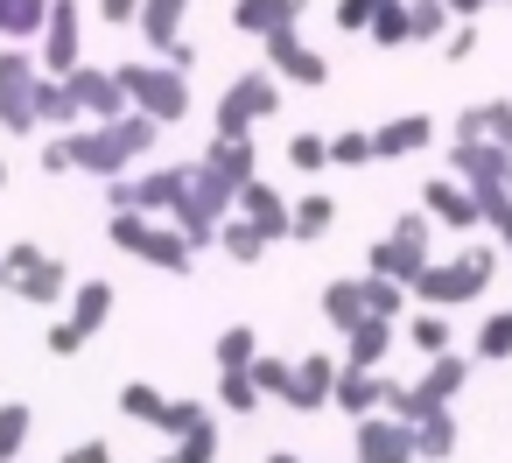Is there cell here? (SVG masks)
I'll return each instance as SVG.
<instances>
[{
  "label": "cell",
  "instance_id": "obj_1",
  "mask_svg": "<svg viewBox=\"0 0 512 463\" xmlns=\"http://www.w3.org/2000/svg\"><path fill=\"white\" fill-rule=\"evenodd\" d=\"M155 141H162V120L155 113H120V120H92V127H78L71 134V148H78V169L85 176H99V183H113V176H127V162H148L155 155Z\"/></svg>",
  "mask_w": 512,
  "mask_h": 463
},
{
  "label": "cell",
  "instance_id": "obj_2",
  "mask_svg": "<svg viewBox=\"0 0 512 463\" xmlns=\"http://www.w3.org/2000/svg\"><path fill=\"white\" fill-rule=\"evenodd\" d=\"M106 239L120 253H134V260H148L155 274H176V281L197 267V246L183 239V225L176 218H155V211H113L106 218Z\"/></svg>",
  "mask_w": 512,
  "mask_h": 463
},
{
  "label": "cell",
  "instance_id": "obj_3",
  "mask_svg": "<svg viewBox=\"0 0 512 463\" xmlns=\"http://www.w3.org/2000/svg\"><path fill=\"white\" fill-rule=\"evenodd\" d=\"M498 253L505 246H463L456 260H442V267H428L414 281V302H428V309H470V302H484V288L498 274Z\"/></svg>",
  "mask_w": 512,
  "mask_h": 463
},
{
  "label": "cell",
  "instance_id": "obj_4",
  "mask_svg": "<svg viewBox=\"0 0 512 463\" xmlns=\"http://www.w3.org/2000/svg\"><path fill=\"white\" fill-rule=\"evenodd\" d=\"M281 92H288V78H281L274 64L239 71V78L218 92V127H211V134H225V141H253V127L281 113Z\"/></svg>",
  "mask_w": 512,
  "mask_h": 463
},
{
  "label": "cell",
  "instance_id": "obj_5",
  "mask_svg": "<svg viewBox=\"0 0 512 463\" xmlns=\"http://www.w3.org/2000/svg\"><path fill=\"white\" fill-rule=\"evenodd\" d=\"M365 267H372V274H393V281H407V288H414V281L435 267V218H428V211L393 218V225H386V239H372Z\"/></svg>",
  "mask_w": 512,
  "mask_h": 463
},
{
  "label": "cell",
  "instance_id": "obj_6",
  "mask_svg": "<svg viewBox=\"0 0 512 463\" xmlns=\"http://www.w3.org/2000/svg\"><path fill=\"white\" fill-rule=\"evenodd\" d=\"M120 85H127V99H134L141 113H155L162 127L190 120V71H176L169 57H134V64H120Z\"/></svg>",
  "mask_w": 512,
  "mask_h": 463
},
{
  "label": "cell",
  "instance_id": "obj_7",
  "mask_svg": "<svg viewBox=\"0 0 512 463\" xmlns=\"http://www.w3.org/2000/svg\"><path fill=\"white\" fill-rule=\"evenodd\" d=\"M36 85H43V57L0 50V127H8V134H43V120H36Z\"/></svg>",
  "mask_w": 512,
  "mask_h": 463
},
{
  "label": "cell",
  "instance_id": "obj_8",
  "mask_svg": "<svg viewBox=\"0 0 512 463\" xmlns=\"http://www.w3.org/2000/svg\"><path fill=\"white\" fill-rule=\"evenodd\" d=\"M260 50H267V64H274V71H281V78H288L295 92H323V85H330V57L302 43V22L274 29V36H267Z\"/></svg>",
  "mask_w": 512,
  "mask_h": 463
},
{
  "label": "cell",
  "instance_id": "obj_9",
  "mask_svg": "<svg viewBox=\"0 0 512 463\" xmlns=\"http://www.w3.org/2000/svg\"><path fill=\"white\" fill-rule=\"evenodd\" d=\"M421 211H428L442 232H470V225H484V197H477L456 169H442V176L421 183Z\"/></svg>",
  "mask_w": 512,
  "mask_h": 463
},
{
  "label": "cell",
  "instance_id": "obj_10",
  "mask_svg": "<svg viewBox=\"0 0 512 463\" xmlns=\"http://www.w3.org/2000/svg\"><path fill=\"white\" fill-rule=\"evenodd\" d=\"M351 442H358V463H421V449H414V421H400V414H365V421H351Z\"/></svg>",
  "mask_w": 512,
  "mask_h": 463
},
{
  "label": "cell",
  "instance_id": "obj_11",
  "mask_svg": "<svg viewBox=\"0 0 512 463\" xmlns=\"http://www.w3.org/2000/svg\"><path fill=\"white\" fill-rule=\"evenodd\" d=\"M442 169H456L470 190H505V176H512V148H498V141H484V134H456Z\"/></svg>",
  "mask_w": 512,
  "mask_h": 463
},
{
  "label": "cell",
  "instance_id": "obj_12",
  "mask_svg": "<svg viewBox=\"0 0 512 463\" xmlns=\"http://www.w3.org/2000/svg\"><path fill=\"white\" fill-rule=\"evenodd\" d=\"M43 71L50 78H71L78 64H85V8L78 0H57V15H50V29H43Z\"/></svg>",
  "mask_w": 512,
  "mask_h": 463
},
{
  "label": "cell",
  "instance_id": "obj_13",
  "mask_svg": "<svg viewBox=\"0 0 512 463\" xmlns=\"http://www.w3.org/2000/svg\"><path fill=\"white\" fill-rule=\"evenodd\" d=\"M190 183H197V162H155V169H141V176H134V211L169 218V211L190 197Z\"/></svg>",
  "mask_w": 512,
  "mask_h": 463
},
{
  "label": "cell",
  "instance_id": "obj_14",
  "mask_svg": "<svg viewBox=\"0 0 512 463\" xmlns=\"http://www.w3.org/2000/svg\"><path fill=\"white\" fill-rule=\"evenodd\" d=\"M337 372H344V358H330V351L295 358V386H288L281 407H295V414H323V407L337 400Z\"/></svg>",
  "mask_w": 512,
  "mask_h": 463
},
{
  "label": "cell",
  "instance_id": "obj_15",
  "mask_svg": "<svg viewBox=\"0 0 512 463\" xmlns=\"http://www.w3.org/2000/svg\"><path fill=\"white\" fill-rule=\"evenodd\" d=\"M71 92H78L85 120H120V113H134L120 71H106V64H78V71H71Z\"/></svg>",
  "mask_w": 512,
  "mask_h": 463
},
{
  "label": "cell",
  "instance_id": "obj_16",
  "mask_svg": "<svg viewBox=\"0 0 512 463\" xmlns=\"http://www.w3.org/2000/svg\"><path fill=\"white\" fill-rule=\"evenodd\" d=\"M71 288H78V281H71V267H64L57 253H43L36 267H22V274H15V288H8V295H15V302H29V309H57V302H71Z\"/></svg>",
  "mask_w": 512,
  "mask_h": 463
},
{
  "label": "cell",
  "instance_id": "obj_17",
  "mask_svg": "<svg viewBox=\"0 0 512 463\" xmlns=\"http://www.w3.org/2000/svg\"><path fill=\"white\" fill-rule=\"evenodd\" d=\"M239 211H246V218H253V225L274 239V246H281V239H295V204H288V197H281L267 176H253V183L239 190Z\"/></svg>",
  "mask_w": 512,
  "mask_h": 463
},
{
  "label": "cell",
  "instance_id": "obj_18",
  "mask_svg": "<svg viewBox=\"0 0 512 463\" xmlns=\"http://www.w3.org/2000/svg\"><path fill=\"white\" fill-rule=\"evenodd\" d=\"M407 330L393 323V316H365L351 337H344V365H365V372H386V358H393V344H400Z\"/></svg>",
  "mask_w": 512,
  "mask_h": 463
},
{
  "label": "cell",
  "instance_id": "obj_19",
  "mask_svg": "<svg viewBox=\"0 0 512 463\" xmlns=\"http://www.w3.org/2000/svg\"><path fill=\"white\" fill-rule=\"evenodd\" d=\"M386 386H393V372L344 365V372H337V400H330V407H344L351 421H365V414H379V407H386Z\"/></svg>",
  "mask_w": 512,
  "mask_h": 463
},
{
  "label": "cell",
  "instance_id": "obj_20",
  "mask_svg": "<svg viewBox=\"0 0 512 463\" xmlns=\"http://www.w3.org/2000/svg\"><path fill=\"white\" fill-rule=\"evenodd\" d=\"M302 15H309V0H239V8H232V29L253 36V43H267L274 29H288V22H302Z\"/></svg>",
  "mask_w": 512,
  "mask_h": 463
},
{
  "label": "cell",
  "instance_id": "obj_21",
  "mask_svg": "<svg viewBox=\"0 0 512 463\" xmlns=\"http://www.w3.org/2000/svg\"><path fill=\"white\" fill-rule=\"evenodd\" d=\"M435 141V120L428 113H400V120H386V127H372V148H379V162H400V155H421Z\"/></svg>",
  "mask_w": 512,
  "mask_h": 463
},
{
  "label": "cell",
  "instance_id": "obj_22",
  "mask_svg": "<svg viewBox=\"0 0 512 463\" xmlns=\"http://www.w3.org/2000/svg\"><path fill=\"white\" fill-rule=\"evenodd\" d=\"M365 316H372V302H365V274H351V281H323V323H330L337 337H351Z\"/></svg>",
  "mask_w": 512,
  "mask_h": 463
},
{
  "label": "cell",
  "instance_id": "obj_23",
  "mask_svg": "<svg viewBox=\"0 0 512 463\" xmlns=\"http://www.w3.org/2000/svg\"><path fill=\"white\" fill-rule=\"evenodd\" d=\"M470 358H477V351H435V358L421 365V379H414V386L428 393V407H449V400L463 393V379H470Z\"/></svg>",
  "mask_w": 512,
  "mask_h": 463
},
{
  "label": "cell",
  "instance_id": "obj_24",
  "mask_svg": "<svg viewBox=\"0 0 512 463\" xmlns=\"http://www.w3.org/2000/svg\"><path fill=\"white\" fill-rule=\"evenodd\" d=\"M36 120H43L50 134H78V120H85V106H78V92H71V78H50V71H43V85H36Z\"/></svg>",
  "mask_w": 512,
  "mask_h": 463
},
{
  "label": "cell",
  "instance_id": "obj_25",
  "mask_svg": "<svg viewBox=\"0 0 512 463\" xmlns=\"http://www.w3.org/2000/svg\"><path fill=\"white\" fill-rule=\"evenodd\" d=\"M57 0H0V43H43Z\"/></svg>",
  "mask_w": 512,
  "mask_h": 463
},
{
  "label": "cell",
  "instance_id": "obj_26",
  "mask_svg": "<svg viewBox=\"0 0 512 463\" xmlns=\"http://www.w3.org/2000/svg\"><path fill=\"white\" fill-rule=\"evenodd\" d=\"M183 15H190V0H148L134 29H141V43H148V50H162V57H169V50L183 43Z\"/></svg>",
  "mask_w": 512,
  "mask_h": 463
},
{
  "label": "cell",
  "instance_id": "obj_27",
  "mask_svg": "<svg viewBox=\"0 0 512 463\" xmlns=\"http://www.w3.org/2000/svg\"><path fill=\"white\" fill-rule=\"evenodd\" d=\"M267 246H274V239H267V232H260V225H253L246 211H232V218L218 225V253H225V260H239V267L267 260Z\"/></svg>",
  "mask_w": 512,
  "mask_h": 463
},
{
  "label": "cell",
  "instance_id": "obj_28",
  "mask_svg": "<svg viewBox=\"0 0 512 463\" xmlns=\"http://www.w3.org/2000/svg\"><path fill=\"white\" fill-rule=\"evenodd\" d=\"M456 134H484L498 148H512V99H477L456 113Z\"/></svg>",
  "mask_w": 512,
  "mask_h": 463
},
{
  "label": "cell",
  "instance_id": "obj_29",
  "mask_svg": "<svg viewBox=\"0 0 512 463\" xmlns=\"http://www.w3.org/2000/svg\"><path fill=\"white\" fill-rule=\"evenodd\" d=\"M400 330H407V344H414L421 358H435V351H456V330H449V309H428V302H421V309H414V316H407Z\"/></svg>",
  "mask_w": 512,
  "mask_h": 463
},
{
  "label": "cell",
  "instance_id": "obj_30",
  "mask_svg": "<svg viewBox=\"0 0 512 463\" xmlns=\"http://www.w3.org/2000/svg\"><path fill=\"white\" fill-rule=\"evenodd\" d=\"M456 442H463V428H456V414H449V407H435L428 421H414V449H421V463H449V456H456Z\"/></svg>",
  "mask_w": 512,
  "mask_h": 463
},
{
  "label": "cell",
  "instance_id": "obj_31",
  "mask_svg": "<svg viewBox=\"0 0 512 463\" xmlns=\"http://www.w3.org/2000/svg\"><path fill=\"white\" fill-rule=\"evenodd\" d=\"M113 309H120L113 281H78V288H71V316H78V323H85L92 337H99V330L113 323Z\"/></svg>",
  "mask_w": 512,
  "mask_h": 463
},
{
  "label": "cell",
  "instance_id": "obj_32",
  "mask_svg": "<svg viewBox=\"0 0 512 463\" xmlns=\"http://www.w3.org/2000/svg\"><path fill=\"white\" fill-rule=\"evenodd\" d=\"M267 393H260V379H253V365H225L218 372V407L225 414H253Z\"/></svg>",
  "mask_w": 512,
  "mask_h": 463
},
{
  "label": "cell",
  "instance_id": "obj_33",
  "mask_svg": "<svg viewBox=\"0 0 512 463\" xmlns=\"http://www.w3.org/2000/svg\"><path fill=\"white\" fill-rule=\"evenodd\" d=\"M365 36H372L379 50H407V43H414V8H407V0H386Z\"/></svg>",
  "mask_w": 512,
  "mask_h": 463
},
{
  "label": "cell",
  "instance_id": "obj_34",
  "mask_svg": "<svg viewBox=\"0 0 512 463\" xmlns=\"http://www.w3.org/2000/svg\"><path fill=\"white\" fill-rule=\"evenodd\" d=\"M330 225H337V197H302L295 204V246H316V239H330Z\"/></svg>",
  "mask_w": 512,
  "mask_h": 463
},
{
  "label": "cell",
  "instance_id": "obj_35",
  "mask_svg": "<svg viewBox=\"0 0 512 463\" xmlns=\"http://www.w3.org/2000/svg\"><path fill=\"white\" fill-rule=\"evenodd\" d=\"M162 407H169V393H162V386H148V379H127V386H120V414H127V421L155 428V421H162Z\"/></svg>",
  "mask_w": 512,
  "mask_h": 463
},
{
  "label": "cell",
  "instance_id": "obj_36",
  "mask_svg": "<svg viewBox=\"0 0 512 463\" xmlns=\"http://www.w3.org/2000/svg\"><path fill=\"white\" fill-rule=\"evenodd\" d=\"M407 295H414L407 281H393V274H372V267H365V302H372V316H393V323H400V316H407Z\"/></svg>",
  "mask_w": 512,
  "mask_h": 463
},
{
  "label": "cell",
  "instance_id": "obj_37",
  "mask_svg": "<svg viewBox=\"0 0 512 463\" xmlns=\"http://www.w3.org/2000/svg\"><path fill=\"white\" fill-rule=\"evenodd\" d=\"M29 428H36V407L29 400H0V456H22Z\"/></svg>",
  "mask_w": 512,
  "mask_h": 463
},
{
  "label": "cell",
  "instance_id": "obj_38",
  "mask_svg": "<svg viewBox=\"0 0 512 463\" xmlns=\"http://www.w3.org/2000/svg\"><path fill=\"white\" fill-rule=\"evenodd\" d=\"M211 351H218V372H225V365H253V358H260V330H253V323H232V330H218Z\"/></svg>",
  "mask_w": 512,
  "mask_h": 463
},
{
  "label": "cell",
  "instance_id": "obj_39",
  "mask_svg": "<svg viewBox=\"0 0 512 463\" xmlns=\"http://www.w3.org/2000/svg\"><path fill=\"white\" fill-rule=\"evenodd\" d=\"M484 365H505L512 358V309H498V316H484V330H477V344H470Z\"/></svg>",
  "mask_w": 512,
  "mask_h": 463
},
{
  "label": "cell",
  "instance_id": "obj_40",
  "mask_svg": "<svg viewBox=\"0 0 512 463\" xmlns=\"http://www.w3.org/2000/svg\"><path fill=\"white\" fill-rule=\"evenodd\" d=\"M414 8V43H449L456 15H449V0H407Z\"/></svg>",
  "mask_w": 512,
  "mask_h": 463
},
{
  "label": "cell",
  "instance_id": "obj_41",
  "mask_svg": "<svg viewBox=\"0 0 512 463\" xmlns=\"http://www.w3.org/2000/svg\"><path fill=\"white\" fill-rule=\"evenodd\" d=\"M197 421H211V407H204V400H169V407H162V421H155V435H162V442H183Z\"/></svg>",
  "mask_w": 512,
  "mask_h": 463
},
{
  "label": "cell",
  "instance_id": "obj_42",
  "mask_svg": "<svg viewBox=\"0 0 512 463\" xmlns=\"http://www.w3.org/2000/svg\"><path fill=\"white\" fill-rule=\"evenodd\" d=\"M372 162H379L372 134H330V169H372Z\"/></svg>",
  "mask_w": 512,
  "mask_h": 463
},
{
  "label": "cell",
  "instance_id": "obj_43",
  "mask_svg": "<svg viewBox=\"0 0 512 463\" xmlns=\"http://www.w3.org/2000/svg\"><path fill=\"white\" fill-rule=\"evenodd\" d=\"M253 379H260V393H267V400H288V386H295V358L260 351V358H253Z\"/></svg>",
  "mask_w": 512,
  "mask_h": 463
},
{
  "label": "cell",
  "instance_id": "obj_44",
  "mask_svg": "<svg viewBox=\"0 0 512 463\" xmlns=\"http://www.w3.org/2000/svg\"><path fill=\"white\" fill-rule=\"evenodd\" d=\"M288 169H302V176L330 169V134H295L288 141Z\"/></svg>",
  "mask_w": 512,
  "mask_h": 463
},
{
  "label": "cell",
  "instance_id": "obj_45",
  "mask_svg": "<svg viewBox=\"0 0 512 463\" xmlns=\"http://www.w3.org/2000/svg\"><path fill=\"white\" fill-rule=\"evenodd\" d=\"M43 344H50V358H78V351L92 344V330H85L78 316H64V323H50V330H43Z\"/></svg>",
  "mask_w": 512,
  "mask_h": 463
},
{
  "label": "cell",
  "instance_id": "obj_46",
  "mask_svg": "<svg viewBox=\"0 0 512 463\" xmlns=\"http://www.w3.org/2000/svg\"><path fill=\"white\" fill-rule=\"evenodd\" d=\"M386 414H400V421H428L435 407H428L421 386H400V379H393V386H386Z\"/></svg>",
  "mask_w": 512,
  "mask_h": 463
},
{
  "label": "cell",
  "instance_id": "obj_47",
  "mask_svg": "<svg viewBox=\"0 0 512 463\" xmlns=\"http://www.w3.org/2000/svg\"><path fill=\"white\" fill-rule=\"evenodd\" d=\"M176 456H183V463H218V421H197V428L176 442Z\"/></svg>",
  "mask_w": 512,
  "mask_h": 463
},
{
  "label": "cell",
  "instance_id": "obj_48",
  "mask_svg": "<svg viewBox=\"0 0 512 463\" xmlns=\"http://www.w3.org/2000/svg\"><path fill=\"white\" fill-rule=\"evenodd\" d=\"M484 197V225L498 232V246L512 253V190H477Z\"/></svg>",
  "mask_w": 512,
  "mask_h": 463
},
{
  "label": "cell",
  "instance_id": "obj_49",
  "mask_svg": "<svg viewBox=\"0 0 512 463\" xmlns=\"http://www.w3.org/2000/svg\"><path fill=\"white\" fill-rule=\"evenodd\" d=\"M141 8H148V0H92V15H99L106 29H127V22H141Z\"/></svg>",
  "mask_w": 512,
  "mask_h": 463
},
{
  "label": "cell",
  "instance_id": "obj_50",
  "mask_svg": "<svg viewBox=\"0 0 512 463\" xmlns=\"http://www.w3.org/2000/svg\"><path fill=\"white\" fill-rule=\"evenodd\" d=\"M78 169V148H71V134H50V148H43V176H71Z\"/></svg>",
  "mask_w": 512,
  "mask_h": 463
},
{
  "label": "cell",
  "instance_id": "obj_51",
  "mask_svg": "<svg viewBox=\"0 0 512 463\" xmlns=\"http://www.w3.org/2000/svg\"><path fill=\"white\" fill-rule=\"evenodd\" d=\"M442 57H449V64H470V57H477V22H456L449 43H442Z\"/></svg>",
  "mask_w": 512,
  "mask_h": 463
},
{
  "label": "cell",
  "instance_id": "obj_52",
  "mask_svg": "<svg viewBox=\"0 0 512 463\" xmlns=\"http://www.w3.org/2000/svg\"><path fill=\"white\" fill-rule=\"evenodd\" d=\"M64 463H113V442H78L64 449Z\"/></svg>",
  "mask_w": 512,
  "mask_h": 463
},
{
  "label": "cell",
  "instance_id": "obj_53",
  "mask_svg": "<svg viewBox=\"0 0 512 463\" xmlns=\"http://www.w3.org/2000/svg\"><path fill=\"white\" fill-rule=\"evenodd\" d=\"M36 260H43V246H29V239H15V246H8V267H15V274H22V267H36Z\"/></svg>",
  "mask_w": 512,
  "mask_h": 463
},
{
  "label": "cell",
  "instance_id": "obj_54",
  "mask_svg": "<svg viewBox=\"0 0 512 463\" xmlns=\"http://www.w3.org/2000/svg\"><path fill=\"white\" fill-rule=\"evenodd\" d=\"M449 15L456 22H477V15H491V0H449Z\"/></svg>",
  "mask_w": 512,
  "mask_h": 463
},
{
  "label": "cell",
  "instance_id": "obj_55",
  "mask_svg": "<svg viewBox=\"0 0 512 463\" xmlns=\"http://www.w3.org/2000/svg\"><path fill=\"white\" fill-rule=\"evenodd\" d=\"M0 288H15V267H8V253H0Z\"/></svg>",
  "mask_w": 512,
  "mask_h": 463
},
{
  "label": "cell",
  "instance_id": "obj_56",
  "mask_svg": "<svg viewBox=\"0 0 512 463\" xmlns=\"http://www.w3.org/2000/svg\"><path fill=\"white\" fill-rule=\"evenodd\" d=\"M267 463H302V456H295V449H274V456H267Z\"/></svg>",
  "mask_w": 512,
  "mask_h": 463
},
{
  "label": "cell",
  "instance_id": "obj_57",
  "mask_svg": "<svg viewBox=\"0 0 512 463\" xmlns=\"http://www.w3.org/2000/svg\"><path fill=\"white\" fill-rule=\"evenodd\" d=\"M155 463H183V456H176V449H162V456H155Z\"/></svg>",
  "mask_w": 512,
  "mask_h": 463
},
{
  "label": "cell",
  "instance_id": "obj_58",
  "mask_svg": "<svg viewBox=\"0 0 512 463\" xmlns=\"http://www.w3.org/2000/svg\"><path fill=\"white\" fill-rule=\"evenodd\" d=\"M0 190H8V162H0Z\"/></svg>",
  "mask_w": 512,
  "mask_h": 463
},
{
  "label": "cell",
  "instance_id": "obj_59",
  "mask_svg": "<svg viewBox=\"0 0 512 463\" xmlns=\"http://www.w3.org/2000/svg\"><path fill=\"white\" fill-rule=\"evenodd\" d=\"M505 190H512V176H505Z\"/></svg>",
  "mask_w": 512,
  "mask_h": 463
}]
</instances>
